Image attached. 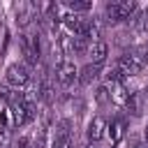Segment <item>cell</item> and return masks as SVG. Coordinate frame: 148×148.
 <instances>
[{
    "label": "cell",
    "instance_id": "obj_1",
    "mask_svg": "<svg viewBox=\"0 0 148 148\" xmlns=\"http://www.w3.org/2000/svg\"><path fill=\"white\" fill-rule=\"evenodd\" d=\"M139 9V5L134 0H118V2H109L104 7V14H106V21L109 23H127L130 16Z\"/></svg>",
    "mask_w": 148,
    "mask_h": 148
},
{
    "label": "cell",
    "instance_id": "obj_2",
    "mask_svg": "<svg viewBox=\"0 0 148 148\" xmlns=\"http://www.w3.org/2000/svg\"><path fill=\"white\" fill-rule=\"evenodd\" d=\"M5 79H7L9 86H14V90H18V88L30 83V69L23 62H12L7 67V72H5Z\"/></svg>",
    "mask_w": 148,
    "mask_h": 148
},
{
    "label": "cell",
    "instance_id": "obj_3",
    "mask_svg": "<svg viewBox=\"0 0 148 148\" xmlns=\"http://www.w3.org/2000/svg\"><path fill=\"white\" fill-rule=\"evenodd\" d=\"M76 79H79V69H76V65H74L72 60H62V62L56 67V81H58L62 88L74 86Z\"/></svg>",
    "mask_w": 148,
    "mask_h": 148
},
{
    "label": "cell",
    "instance_id": "obj_4",
    "mask_svg": "<svg viewBox=\"0 0 148 148\" xmlns=\"http://www.w3.org/2000/svg\"><path fill=\"white\" fill-rule=\"evenodd\" d=\"M116 67H118L125 76H136V74H141V72L146 69V65H143L134 53H123V56H118Z\"/></svg>",
    "mask_w": 148,
    "mask_h": 148
},
{
    "label": "cell",
    "instance_id": "obj_5",
    "mask_svg": "<svg viewBox=\"0 0 148 148\" xmlns=\"http://www.w3.org/2000/svg\"><path fill=\"white\" fill-rule=\"evenodd\" d=\"M106 127H109L106 118H102V116H95V118L88 123V130H86L88 143H97V141H102V139L106 136Z\"/></svg>",
    "mask_w": 148,
    "mask_h": 148
},
{
    "label": "cell",
    "instance_id": "obj_6",
    "mask_svg": "<svg viewBox=\"0 0 148 148\" xmlns=\"http://www.w3.org/2000/svg\"><path fill=\"white\" fill-rule=\"evenodd\" d=\"M125 109H127V113H130V116H134V118L143 116V111H146V95H143L141 90L130 92V95H127V99H125Z\"/></svg>",
    "mask_w": 148,
    "mask_h": 148
},
{
    "label": "cell",
    "instance_id": "obj_7",
    "mask_svg": "<svg viewBox=\"0 0 148 148\" xmlns=\"http://www.w3.org/2000/svg\"><path fill=\"white\" fill-rule=\"evenodd\" d=\"M88 53H90V62L92 65H104V60L109 56V44L104 39H97V42H92V46L88 49Z\"/></svg>",
    "mask_w": 148,
    "mask_h": 148
},
{
    "label": "cell",
    "instance_id": "obj_8",
    "mask_svg": "<svg viewBox=\"0 0 148 148\" xmlns=\"http://www.w3.org/2000/svg\"><path fill=\"white\" fill-rule=\"evenodd\" d=\"M99 72H102V65H92V62H88L86 67L79 69V79H76V81H79L81 86H90V83L99 76Z\"/></svg>",
    "mask_w": 148,
    "mask_h": 148
},
{
    "label": "cell",
    "instance_id": "obj_9",
    "mask_svg": "<svg viewBox=\"0 0 148 148\" xmlns=\"http://www.w3.org/2000/svg\"><path fill=\"white\" fill-rule=\"evenodd\" d=\"M35 16H37V9H35V5H21V7L16 9V23H18L21 28L30 25Z\"/></svg>",
    "mask_w": 148,
    "mask_h": 148
},
{
    "label": "cell",
    "instance_id": "obj_10",
    "mask_svg": "<svg viewBox=\"0 0 148 148\" xmlns=\"http://www.w3.org/2000/svg\"><path fill=\"white\" fill-rule=\"evenodd\" d=\"M106 130H109V134H111V141H116V143H118V141L125 136V130H127V120H125L123 116H118V118H113V120H111V125H109Z\"/></svg>",
    "mask_w": 148,
    "mask_h": 148
},
{
    "label": "cell",
    "instance_id": "obj_11",
    "mask_svg": "<svg viewBox=\"0 0 148 148\" xmlns=\"http://www.w3.org/2000/svg\"><path fill=\"white\" fill-rule=\"evenodd\" d=\"M56 139H74L72 136V120H67V118L58 120V125H56Z\"/></svg>",
    "mask_w": 148,
    "mask_h": 148
},
{
    "label": "cell",
    "instance_id": "obj_12",
    "mask_svg": "<svg viewBox=\"0 0 148 148\" xmlns=\"http://www.w3.org/2000/svg\"><path fill=\"white\" fill-rule=\"evenodd\" d=\"M65 5H67V9L72 14H81V12H90L92 9V2H88V0H69Z\"/></svg>",
    "mask_w": 148,
    "mask_h": 148
},
{
    "label": "cell",
    "instance_id": "obj_13",
    "mask_svg": "<svg viewBox=\"0 0 148 148\" xmlns=\"http://www.w3.org/2000/svg\"><path fill=\"white\" fill-rule=\"evenodd\" d=\"M9 109H12V120H14V125H25V123H28V116H25V106H23V104H12Z\"/></svg>",
    "mask_w": 148,
    "mask_h": 148
},
{
    "label": "cell",
    "instance_id": "obj_14",
    "mask_svg": "<svg viewBox=\"0 0 148 148\" xmlns=\"http://www.w3.org/2000/svg\"><path fill=\"white\" fill-rule=\"evenodd\" d=\"M62 23H65V28L76 37L79 35V28H81V18L76 16V14H67V16H62Z\"/></svg>",
    "mask_w": 148,
    "mask_h": 148
},
{
    "label": "cell",
    "instance_id": "obj_15",
    "mask_svg": "<svg viewBox=\"0 0 148 148\" xmlns=\"http://www.w3.org/2000/svg\"><path fill=\"white\" fill-rule=\"evenodd\" d=\"M69 51H74L76 56H83V53H88V42H86L83 37H72V42H69Z\"/></svg>",
    "mask_w": 148,
    "mask_h": 148
},
{
    "label": "cell",
    "instance_id": "obj_16",
    "mask_svg": "<svg viewBox=\"0 0 148 148\" xmlns=\"http://www.w3.org/2000/svg\"><path fill=\"white\" fill-rule=\"evenodd\" d=\"M106 81H109V83H116V86H118V83H123V81H125V74H123V72H120L118 67H111V69L106 72Z\"/></svg>",
    "mask_w": 148,
    "mask_h": 148
},
{
    "label": "cell",
    "instance_id": "obj_17",
    "mask_svg": "<svg viewBox=\"0 0 148 148\" xmlns=\"http://www.w3.org/2000/svg\"><path fill=\"white\" fill-rule=\"evenodd\" d=\"M95 99H97L99 104H106V102H111V92H109V88H106V86H99V88L95 90Z\"/></svg>",
    "mask_w": 148,
    "mask_h": 148
},
{
    "label": "cell",
    "instance_id": "obj_18",
    "mask_svg": "<svg viewBox=\"0 0 148 148\" xmlns=\"http://www.w3.org/2000/svg\"><path fill=\"white\" fill-rule=\"evenodd\" d=\"M46 125L37 130V136H35V148H46Z\"/></svg>",
    "mask_w": 148,
    "mask_h": 148
},
{
    "label": "cell",
    "instance_id": "obj_19",
    "mask_svg": "<svg viewBox=\"0 0 148 148\" xmlns=\"http://www.w3.org/2000/svg\"><path fill=\"white\" fill-rule=\"evenodd\" d=\"M0 148H9V130L0 127Z\"/></svg>",
    "mask_w": 148,
    "mask_h": 148
},
{
    "label": "cell",
    "instance_id": "obj_20",
    "mask_svg": "<svg viewBox=\"0 0 148 148\" xmlns=\"http://www.w3.org/2000/svg\"><path fill=\"white\" fill-rule=\"evenodd\" d=\"M141 32H148V7L141 12V28H139Z\"/></svg>",
    "mask_w": 148,
    "mask_h": 148
},
{
    "label": "cell",
    "instance_id": "obj_21",
    "mask_svg": "<svg viewBox=\"0 0 148 148\" xmlns=\"http://www.w3.org/2000/svg\"><path fill=\"white\" fill-rule=\"evenodd\" d=\"M16 148H30V136H18Z\"/></svg>",
    "mask_w": 148,
    "mask_h": 148
},
{
    "label": "cell",
    "instance_id": "obj_22",
    "mask_svg": "<svg viewBox=\"0 0 148 148\" xmlns=\"http://www.w3.org/2000/svg\"><path fill=\"white\" fill-rule=\"evenodd\" d=\"M143 136H146V143H148V125H146V130H143Z\"/></svg>",
    "mask_w": 148,
    "mask_h": 148
},
{
    "label": "cell",
    "instance_id": "obj_23",
    "mask_svg": "<svg viewBox=\"0 0 148 148\" xmlns=\"http://www.w3.org/2000/svg\"><path fill=\"white\" fill-rule=\"evenodd\" d=\"M134 148H148V146H134Z\"/></svg>",
    "mask_w": 148,
    "mask_h": 148
}]
</instances>
